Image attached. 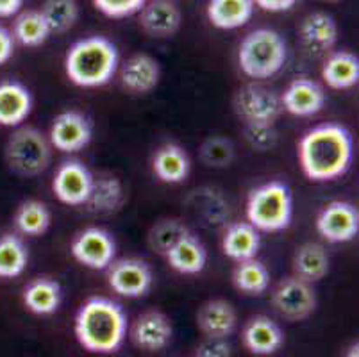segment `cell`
Wrapping results in <instances>:
<instances>
[{"label":"cell","instance_id":"1","mask_svg":"<svg viewBox=\"0 0 359 357\" xmlns=\"http://www.w3.org/2000/svg\"><path fill=\"white\" fill-rule=\"evenodd\" d=\"M297 157L306 179L311 182L334 181L351 170L354 137L341 123H320L302 134Z\"/></svg>","mask_w":359,"mask_h":357},{"label":"cell","instance_id":"2","mask_svg":"<svg viewBox=\"0 0 359 357\" xmlns=\"http://www.w3.org/2000/svg\"><path fill=\"white\" fill-rule=\"evenodd\" d=\"M127 330L126 309L107 297H90L75 314V338L91 353L116 352L126 342Z\"/></svg>","mask_w":359,"mask_h":357},{"label":"cell","instance_id":"3","mask_svg":"<svg viewBox=\"0 0 359 357\" xmlns=\"http://www.w3.org/2000/svg\"><path fill=\"white\" fill-rule=\"evenodd\" d=\"M118 47L106 36L77 39L65 55L67 77L79 88L106 86L118 72Z\"/></svg>","mask_w":359,"mask_h":357},{"label":"cell","instance_id":"4","mask_svg":"<svg viewBox=\"0 0 359 357\" xmlns=\"http://www.w3.org/2000/svg\"><path fill=\"white\" fill-rule=\"evenodd\" d=\"M288 59L286 39L273 29H254L238 47V65L249 79L263 81L279 74Z\"/></svg>","mask_w":359,"mask_h":357},{"label":"cell","instance_id":"5","mask_svg":"<svg viewBox=\"0 0 359 357\" xmlns=\"http://www.w3.org/2000/svg\"><path fill=\"white\" fill-rule=\"evenodd\" d=\"M247 222L259 232H280L293 220V193L286 182L269 181L256 186L247 196Z\"/></svg>","mask_w":359,"mask_h":357},{"label":"cell","instance_id":"6","mask_svg":"<svg viewBox=\"0 0 359 357\" xmlns=\"http://www.w3.org/2000/svg\"><path fill=\"white\" fill-rule=\"evenodd\" d=\"M52 145L36 127H18L6 143V163L20 177H38L52 163Z\"/></svg>","mask_w":359,"mask_h":357},{"label":"cell","instance_id":"7","mask_svg":"<svg viewBox=\"0 0 359 357\" xmlns=\"http://www.w3.org/2000/svg\"><path fill=\"white\" fill-rule=\"evenodd\" d=\"M270 302L280 318L288 322H304L316 311L318 297L311 283L292 275L276 284Z\"/></svg>","mask_w":359,"mask_h":357},{"label":"cell","instance_id":"8","mask_svg":"<svg viewBox=\"0 0 359 357\" xmlns=\"http://www.w3.org/2000/svg\"><path fill=\"white\" fill-rule=\"evenodd\" d=\"M233 107L238 118L249 123H276L283 113L280 95L259 84H245L236 91Z\"/></svg>","mask_w":359,"mask_h":357},{"label":"cell","instance_id":"9","mask_svg":"<svg viewBox=\"0 0 359 357\" xmlns=\"http://www.w3.org/2000/svg\"><path fill=\"white\" fill-rule=\"evenodd\" d=\"M106 271L111 290L126 299H142L154 284V274L150 264L138 257L115 260Z\"/></svg>","mask_w":359,"mask_h":357},{"label":"cell","instance_id":"10","mask_svg":"<svg viewBox=\"0 0 359 357\" xmlns=\"http://www.w3.org/2000/svg\"><path fill=\"white\" fill-rule=\"evenodd\" d=\"M70 254L84 268L106 270L115 261V238L102 227H88L72 240Z\"/></svg>","mask_w":359,"mask_h":357},{"label":"cell","instance_id":"11","mask_svg":"<svg viewBox=\"0 0 359 357\" xmlns=\"http://www.w3.org/2000/svg\"><path fill=\"white\" fill-rule=\"evenodd\" d=\"M95 177L79 159H68L57 166L52 179V191L65 206L79 208L84 206L91 193Z\"/></svg>","mask_w":359,"mask_h":357},{"label":"cell","instance_id":"12","mask_svg":"<svg viewBox=\"0 0 359 357\" xmlns=\"http://www.w3.org/2000/svg\"><path fill=\"white\" fill-rule=\"evenodd\" d=\"M316 232L327 243H347L359 232V213L351 202L332 201L322 208L315 222Z\"/></svg>","mask_w":359,"mask_h":357},{"label":"cell","instance_id":"13","mask_svg":"<svg viewBox=\"0 0 359 357\" xmlns=\"http://www.w3.org/2000/svg\"><path fill=\"white\" fill-rule=\"evenodd\" d=\"M93 137V126L90 118L81 111H61L48 130V142L52 149L65 154H75L86 149Z\"/></svg>","mask_w":359,"mask_h":357},{"label":"cell","instance_id":"14","mask_svg":"<svg viewBox=\"0 0 359 357\" xmlns=\"http://www.w3.org/2000/svg\"><path fill=\"white\" fill-rule=\"evenodd\" d=\"M130 342L140 350L149 353H156L165 350L174 338V325L172 320L163 311L150 309L145 311L135 320L129 330Z\"/></svg>","mask_w":359,"mask_h":357},{"label":"cell","instance_id":"15","mask_svg":"<svg viewBox=\"0 0 359 357\" xmlns=\"http://www.w3.org/2000/svg\"><path fill=\"white\" fill-rule=\"evenodd\" d=\"M325 100H327V95H325L324 86L309 77L293 79L286 90L280 93L283 111L300 118L318 114L324 109Z\"/></svg>","mask_w":359,"mask_h":357},{"label":"cell","instance_id":"16","mask_svg":"<svg viewBox=\"0 0 359 357\" xmlns=\"http://www.w3.org/2000/svg\"><path fill=\"white\" fill-rule=\"evenodd\" d=\"M285 342L283 327L266 314H256L241 329V343L252 356H273L283 349Z\"/></svg>","mask_w":359,"mask_h":357},{"label":"cell","instance_id":"17","mask_svg":"<svg viewBox=\"0 0 359 357\" xmlns=\"http://www.w3.org/2000/svg\"><path fill=\"white\" fill-rule=\"evenodd\" d=\"M339 29L334 16L324 11L309 13L299 27L300 45L308 54H325L338 43Z\"/></svg>","mask_w":359,"mask_h":357},{"label":"cell","instance_id":"18","mask_svg":"<svg viewBox=\"0 0 359 357\" xmlns=\"http://www.w3.org/2000/svg\"><path fill=\"white\" fill-rule=\"evenodd\" d=\"M138 15L140 27L152 38H172L182 24V13L174 0H150Z\"/></svg>","mask_w":359,"mask_h":357},{"label":"cell","instance_id":"19","mask_svg":"<svg viewBox=\"0 0 359 357\" xmlns=\"http://www.w3.org/2000/svg\"><path fill=\"white\" fill-rule=\"evenodd\" d=\"M161 79L158 59L149 54H135L120 68V84L133 95H147L154 90Z\"/></svg>","mask_w":359,"mask_h":357},{"label":"cell","instance_id":"20","mask_svg":"<svg viewBox=\"0 0 359 357\" xmlns=\"http://www.w3.org/2000/svg\"><path fill=\"white\" fill-rule=\"evenodd\" d=\"M238 325L236 309L222 299L208 300L197 311V327L205 338H229Z\"/></svg>","mask_w":359,"mask_h":357},{"label":"cell","instance_id":"21","mask_svg":"<svg viewBox=\"0 0 359 357\" xmlns=\"http://www.w3.org/2000/svg\"><path fill=\"white\" fill-rule=\"evenodd\" d=\"M32 93L20 81L0 83V126L20 127L32 113Z\"/></svg>","mask_w":359,"mask_h":357},{"label":"cell","instance_id":"22","mask_svg":"<svg viewBox=\"0 0 359 357\" xmlns=\"http://www.w3.org/2000/svg\"><path fill=\"white\" fill-rule=\"evenodd\" d=\"M220 247L225 257L236 263L252 260L261 248V232L249 222H234L225 227Z\"/></svg>","mask_w":359,"mask_h":357},{"label":"cell","instance_id":"23","mask_svg":"<svg viewBox=\"0 0 359 357\" xmlns=\"http://www.w3.org/2000/svg\"><path fill=\"white\" fill-rule=\"evenodd\" d=\"M152 172L165 184H181L191 172L190 156L177 143H165L152 157Z\"/></svg>","mask_w":359,"mask_h":357},{"label":"cell","instance_id":"24","mask_svg":"<svg viewBox=\"0 0 359 357\" xmlns=\"http://www.w3.org/2000/svg\"><path fill=\"white\" fill-rule=\"evenodd\" d=\"M22 300H24L25 309L31 311L32 314L50 316L60 311L61 302H63V290L55 279L36 277L24 288Z\"/></svg>","mask_w":359,"mask_h":357},{"label":"cell","instance_id":"25","mask_svg":"<svg viewBox=\"0 0 359 357\" xmlns=\"http://www.w3.org/2000/svg\"><path fill=\"white\" fill-rule=\"evenodd\" d=\"M256 11L254 0H210L205 15L213 27L234 31L250 22Z\"/></svg>","mask_w":359,"mask_h":357},{"label":"cell","instance_id":"26","mask_svg":"<svg viewBox=\"0 0 359 357\" xmlns=\"http://www.w3.org/2000/svg\"><path fill=\"white\" fill-rule=\"evenodd\" d=\"M170 268L182 275H197L208 264V250L197 236L188 232L166 252Z\"/></svg>","mask_w":359,"mask_h":357},{"label":"cell","instance_id":"27","mask_svg":"<svg viewBox=\"0 0 359 357\" xmlns=\"http://www.w3.org/2000/svg\"><path fill=\"white\" fill-rule=\"evenodd\" d=\"M322 79L331 90H351L359 83V58L348 50L332 52L322 65Z\"/></svg>","mask_w":359,"mask_h":357},{"label":"cell","instance_id":"28","mask_svg":"<svg viewBox=\"0 0 359 357\" xmlns=\"http://www.w3.org/2000/svg\"><path fill=\"white\" fill-rule=\"evenodd\" d=\"M292 264L293 275L315 284L324 279L325 275L329 274L331 260H329V254L324 245L309 241V243L300 245L297 248L295 254H293Z\"/></svg>","mask_w":359,"mask_h":357},{"label":"cell","instance_id":"29","mask_svg":"<svg viewBox=\"0 0 359 357\" xmlns=\"http://www.w3.org/2000/svg\"><path fill=\"white\" fill-rule=\"evenodd\" d=\"M126 202V191L120 179L113 175H102L93 181L91 193L84 208L93 215H113Z\"/></svg>","mask_w":359,"mask_h":357},{"label":"cell","instance_id":"30","mask_svg":"<svg viewBox=\"0 0 359 357\" xmlns=\"http://www.w3.org/2000/svg\"><path fill=\"white\" fill-rule=\"evenodd\" d=\"M11 34L13 39L18 41L22 47L36 48L47 43L52 32L40 11L27 9V11H20L16 15Z\"/></svg>","mask_w":359,"mask_h":357},{"label":"cell","instance_id":"31","mask_svg":"<svg viewBox=\"0 0 359 357\" xmlns=\"http://www.w3.org/2000/svg\"><path fill=\"white\" fill-rule=\"evenodd\" d=\"M233 284L241 293L259 297L270 288V271L257 257L240 261L233 270Z\"/></svg>","mask_w":359,"mask_h":357},{"label":"cell","instance_id":"32","mask_svg":"<svg viewBox=\"0 0 359 357\" xmlns=\"http://www.w3.org/2000/svg\"><path fill=\"white\" fill-rule=\"evenodd\" d=\"M52 224V213L41 201H25L15 213V227L24 236H41Z\"/></svg>","mask_w":359,"mask_h":357},{"label":"cell","instance_id":"33","mask_svg":"<svg viewBox=\"0 0 359 357\" xmlns=\"http://www.w3.org/2000/svg\"><path fill=\"white\" fill-rule=\"evenodd\" d=\"M29 250L24 241L15 234H4L0 238V277L15 279L27 268Z\"/></svg>","mask_w":359,"mask_h":357},{"label":"cell","instance_id":"34","mask_svg":"<svg viewBox=\"0 0 359 357\" xmlns=\"http://www.w3.org/2000/svg\"><path fill=\"white\" fill-rule=\"evenodd\" d=\"M40 13L43 15L52 36L65 34L79 20V4L77 0H45Z\"/></svg>","mask_w":359,"mask_h":357},{"label":"cell","instance_id":"35","mask_svg":"<svg viewBox=\"0 0 359 357\" xmlns=\"http://www.w3.org/2000/svg\"><path fill=\"white\" fill-rule=\"evenodd\" d=\"M188 232L190 231L181 220L166 218V220H159L154 227L150 229L147 241H149V247L152 248V252L166 255V252L174 247L181 238H184Z\"/></svg>","mask_w":359,"mask_h":357},{"label":"cell","instance_id":"36","mask_svg":"<svg viewBox=\"0 0 359 357\" xmlns=\"http://www.w3.org/2000/svg\"><path fill=\"white\" fill-rule=\"evenodd\" d=\"M234 145L231 140L222 136L208 137L201 147V159L210 168H225L234 159Z\"/></svg>","mask_w":359,"mask_h":357},{"label":"cell","instance_id":"37","mask_svg":"<svg viewBox=\"0 0 359 357\" xmlns=\"http://www.w3.org/2000/svg\"><path fill=\"white\" fill-rule=\"evenodd\" d=\"M245 140L257 152H266L277 143L276 123H249L243 129Z\"/></svg>","mask_w":359,"mask_h":357},{"label":"cell","instance_id":"38","mask_svg":"<svg viewBox=\"0 0 359 357\" xmlns=\"http://www.w3.org/2000/svg\"><path fill=\"white\" fill-rule=\"evenodd\" d=\"M149 0H93L95 8L107 18H127L138 15Z\"/></svg>","mask_w":359,"mask_h":357},{"label":"cell","instance_id":"39","mask_svg":"<svg viewBox=\"0 0 359 357\" xmlns=\"http://www.w3.org/2000/svg\"><path fill=\"white\" fill-rule=\"evenodd\" d=\"M233 346L227 338H205L198 345L195 357H231Z\"/></svg>","mask_w":359,"mask_h":357},{"label":"cell","instance_id":"40","mask_svg":"<svg viewBox=\"0 0 359 357\" xmlns=\"http://www.w3.org/2000/svg\"><path fill=\"white\" fill-rule=\"evenodd\" d=\"M13 52H15V39L11 31L0 25V67L13 58Z\"/></svg>","mask_w":359,"mask_h":357},{"label":"cell","instance_id":"41","mask_svg":"<svg viewBox=\"0 0 359 357\" xmlns=\"http://www.w3.org/2000/svg\"><path fill=\"white\" fill-rule=\"evenodd\" d=\"M299 0H254V4L266 13H285L295 8Z\"/></svg>","mask_w":359,"mask_h":357},{"label":"cell","instance_id":"42","mask_svg":"<svg viewBox=\"0 0 359 357\" xmlns=\"http://www.w3.org/2000/svg\"><path fill=\"white\" fill-rule=\"evenodd\" d=\"M24 8V0H0V18L16 16Z\"/></svg>","mask_w":359,"mask_h":357},{"label":"cell","instance_id":"43","mask_svg":"<svg viewBox=\"0 0 359 357\" xmlns=\"http://www.w3.org/2000/svg\"><path fill=\"white\" fill-rule=\"evenodd\" d=\"M345 357H359V345H358V343L351 345V349L347 350V356H345Z\"/></svg>","mask_w":359,"mask_h":357},{"label":"cell","instance_id":"44","mask_svg":"<svg viewBox=\"0 0 359 357\" xmlns=\"http://www.w3.org/2000/svg\"><path fill=\"white\" fill-rule=\"evenodd\" d=\"M322 2H327V4H336V2H341V0H322Z\"/></svg>","mask_w":359,"mask_h":357}]
</instances>
